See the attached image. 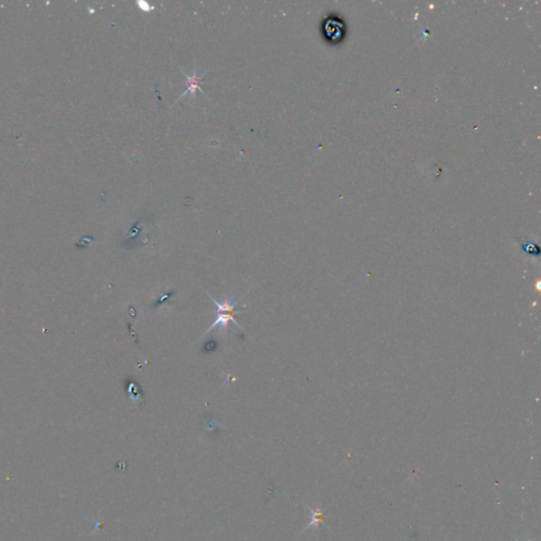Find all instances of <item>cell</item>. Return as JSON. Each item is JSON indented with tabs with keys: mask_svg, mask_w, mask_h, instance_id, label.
Listing matches in <instances>:
<instances>
[{
	"mask_svg": "<svg viewBox=\"0 0 541 541\" xmlns=\"http://www.w3.org/2000/svg\"><path fill=\"white\" fill-rule=\"evenodd\" d=\"M211 301H212V303H214L217 306L216 320H215L214 323H212V325L208 328L207 331L205 332V334H207L209 331H211L216 327H221V329H225L229 322H233L239 328H241V326H239V324L235 321V314H240L241 313V311L236 310V307L238 306L240 301L234 302L233 297L229 298V299H225V301L222 304L217 302L216 299H214V298H211ZM241 329H242V328H241Z\"/></svg>",
	"mask_w": 541,
	"mask_h": 541,
	"instance_id": "6da1fadb",
	"label": "cell"
},
{
	"mask_svg": "<svg viewBox=\"0 0 541 541\" xmlns=\"http://www.w3.org/2000/svg\"><path fill=\"white\" fill-rule=\"evenodd\" d=\"M182 71V70H181ZM183 74H184L186 76V86H187V89L184 91V93H182L180 98L177 100V102L179 100H181L182 98H184V96L186 94H190L192 98H195L196 96V91L199 90L201 93H204V91H203L201 89V85H202V79L203 76H204L205 72L203 74H198L196 70H194V72H192L191 75H187L184 71H182ZM205 94V93H204Z\"/></svg>",
	"mask_w": 541,
	"mask_h": 541,
	"instance_id": "7a4b0ae2",
	"label": "cell"
},
{
	"mask_svg": "<svg viewBox=\"0 0 541 541\" xmlns=\"http://www.w3.org/2000/svg\"><path fill=\"white\" fill-rule=\"evenodd\" d=\"M325 510L326 508L322 509V508H318V509H311L310 508V511L312 514V519H311V522L308 524L307 528H310V527H317L318 525H320V523H323L324 522V518H325Z\"/></svg>",
	"mask_w": 541,
	"mask_h": 541,
	"instance_id": "3957f363",
	"label": "cell"
},
{
	"mask_svg": "<svg viewBox=\"0 0 541 541\" xmlns=\"http://www.w3.org/2000/svg\"><path fill=\"white\" fill-rule=\"evenodd\" d=\"M341 28H342V26L340 24H337L336 22H329L326 26L328 34L333 36V38H338V36L342 34V29Z\"/></svg>",
	"mask_w": 541,
	"mask_h": 541,
	"instance_id": "277c9868",
	"label": "cell"
},
{
	"mask_svg": "<svg viewBox=\"0 0 541 541\" xmlns=\"http://www.w3.org/2000/svg\"><path fill=\"white\" fill-rule=\"evenodd\" d=\"M138 5L143 9L145 10V11H149V10H153L154 8L153 7H150L148 4L146 3H142V2H138Z\"/></svg>",
	"mask_w": 541,
	"mask_h": 541,
	"instance_id": "5b68a950",
	"label": "cell"
},
{
	"mask_svg": "<svg viewBox=\"0 0 541 541\" xmlns=\"http://www.w3.org/2000/svg\"><path fill=\"white\" fill-rule=\"evenodd\" d=\"M517 541H519V540H517ZM526 541H534V540H533V539H529V540H526Z\"/></svg>",
	"mask_w": 541,
	"mask_h": 541,
	"instance_id": "8992f818",
	"label": "cell"
}]
</instances>
